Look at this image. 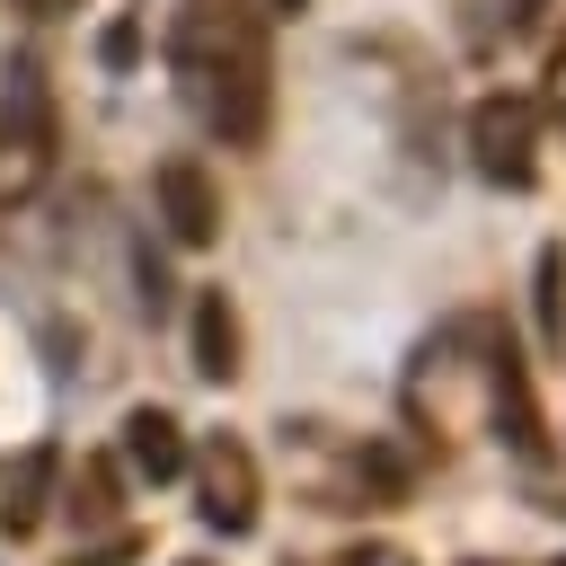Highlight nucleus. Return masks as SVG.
I'll list each match as a JSON object with an SVG mask.
<instances>
[{"mask_svg": "<svg viewBox=\"0 0 566 566\" xmlns=\"http://www.w3.org/2000/svg\"><path fill=\"white\" fill-rule=\"evenodd\" d=\"M345 566H416V557H407V548H389V539H354V548H345Z\"/></svg>", "mask_w": 566, "mask_h": 566, "instance_id": "obj_11", "label": "nucleus"}, {"mask_svg": "<svg viewBox=\"0 0 566 566\" xmlns=\"http://www.w3.org/2000/svg\"><path fill=\"white\" fill-rule=\"evenodd\" d=\"M539 9H557V0H504V18H513V27H531Z\"/></svg>", "mask_w": 566, "mask_h": 566, "instance_id": "obj_13", "label": "nucleus"}, {"mask_svg": "<svg viewBox=\"0 0 566 566\" xmlns=\"http://www.w3.org/2000/svg\"><path fill=\"white\" fill-rule=\"evenodd\" d=\"M548 106H557V115H566V44H557V53H548Z\"/></svg>", "mask_w": 566, "mask_h": 566, "instance_id": "obj_12", "label": "nucleus"}, {"mask_svg": "<svg viewBox=\"0 0 566 566\" xmlns=\"http://www.w3.org/2000/svg\"><path fill=\"white\" fill-rule=\"evenodd\" d=\"M469 168L486 186H531L539 177V106L531 97H478L469 106Z\"/></svg>", "mask_w": 566, "mask_h": 566, "instance_id": "obj_3", "label": "nucleus"}, {"mask_svg": "<svg viewBox=\"0 0 566 566\" xmlns=\"http://www.w3.org/2000/svg\"><path fill=\"white\" fill-rule=\"evenodd\" d=\"M195 371L203 380H239V310H230L221 283L195 292Z\"/></svg>", "mask_w": 566, "mask_h": 566, "instance_id": "obj_9", "label": "nucleus"}, {"mask_svg": "<svg viewBox=\"0 0 566 566\" xmlns=\"http://www.w3.org/2000/svg\"><path fill=\"white\" fill-rule=\"evenodd\" d=\"M168 80L186 115L221 142H265L274 124V44L256 0H186L168 18Z\"/></svg>", "mask_w": 566, "mask_h": 566, "instance_id": "obj_1", "label": "nucleus"}, {"mask_svg": "<svg viewBox=\"0 0 566 566\" xmlns=\"http://www.w3.org/2000/svg\"><path fill=\"white\" fill-rule=\"evenodd\" d=\"M186 566H195V557H186Z\"/></svg>", "mask_w": 566, "mask_h": 566, "instance_id": "obj_16", "label": "nucleus"}, {"mask_svg": "<svg viewBox=\"0 0 566 566\" xmlns=\"http://www.w3.org/2000/svg\"><path fill=\"white\" fill-rule=\"evenodd\" d=\"M283 9H301V0H283Z\"/></svg>", "mask_w": 566, "mask_h": 566, "instance_id": "obj_15", "label": "nucleus"}, {"mask_svg": "<svg viewBox=\"0 0 566 566\" xmlns=\"http://www.w3.org/2000/svg\"><path fill=\"white\" fill-rule=\"evenodd\" d=\"M53 150H62V124H53V97H44V71L18 62L9 88H0V195H35L53 177Z\"/></svg>", "mask_w": 566, "mask_h": 566, "instance_id": "obj_2", "label": "nucleus"}, {"mask_svg": "<svg viewBox=\"0 0 566 566\" xmlns=\"http://www.w3.org/2000/svg\"><path fill=\"white\" fill-rule=\"evenodd\" d=\"M539 336H548V354H566V248L557 239L539 248Z\"/></svg>", "mask_w": 566, "mask_h": 566, "instance_id": "obj_10", "label": "nucleus"}, {"mask_svg": "<svg viewBox=\"0 0 566 566\" xmlns=\"http://www.w3.org/2000/svg\"><path fill=\"white\" fill-rule=\"evenodd\" d=\"M150 195H159V221H168V239L177 248H212L221 239V186H212V168L203 159H159V177H150Z\"/></svg>", "mask_w": 566, "mask_h": 566, "instance_id": "obj_5", "label": "nucleus"}, {"mask_svg": "<svg viewBox=\"0 0 566 566\" xmlns=\"http://www.w3.org/2000/svg\"><path fill=\"white\" fill-rule=\"evenodd\" d=\"M486 389H495L504 442H513L522 460H548V424H539V407H531V380H522V354H513V345H486Z\"/></svg>", "mask_w": 566, "mask_h": 566, "instance_id": "obj_6", "label": "nucleus"}, {"mask_svg": "<svg viewBox=\"0 0 566 566\" xmlns=\"http://www.w3.org/2000/svg\"><path fill=\"white\" fill-rule=\"evenodd\" d=\"M18 9H27V18H71L80 0H18Z\"/></svg>", "mask_w": 566, "mask_h": 566, "instance_id": "obj_14", "label": "nucleus"}, {"mask_svg": "<svg viewBox=\"0 0 566 566\" xmlns=\"http://www.w3.org/2000/svg\"><path fill=\"white\" fill-rule=\"evenodd\" d=\"M221 539H239V531H256V513H265V478H256V451L239 442V433H212L203 442V504H195Z\"/></svg>", "mask_w": 566, "mask_h": 566, "instance_id": "obj_4", "label": "nucleus"}, {"mask_svg": "<svg viewBox=\"0 0 566 566\" xmlns=\"http://www.w3.org/2000/svg\"><path fill=\"white\" fill-rule=\"evenodd\" d=\"M124 460H133V478L168 486V478L186 469V433H177V416H168V407H133V416H124Z\"/></svg>", "mask_w": 566, "mask_h": 566, "instance_id": "obj_8", "label": "nucleus"}, {"mask_svg": "<svg viewBox=\"0 0 566 566\" xmlns=\"http://www.w3.org/2000/svg\"><path fill=\"white\" fill-rule=\"evenodd\" d=\"M53 486H62V451L53 442H35L9 478H0V531L9 539H27V531H44V513H53Z\"/></svg>", "mask_w": 566, "mask_h": 566, "instance_id": "obj_7", "label": "nucleus"}]
</instances>
